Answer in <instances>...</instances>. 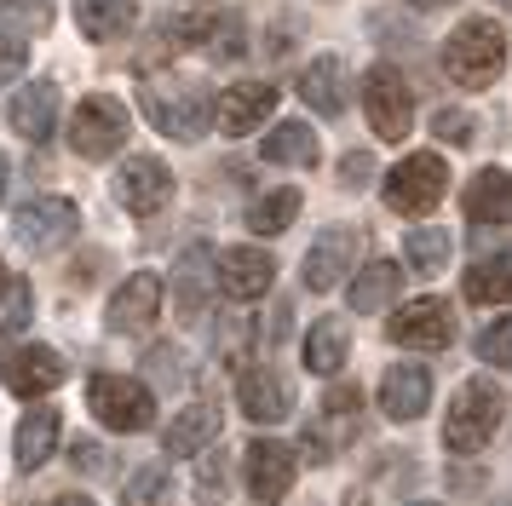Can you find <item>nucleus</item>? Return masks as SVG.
Masks as SVG:
<instances>
[{"label": "nucleus", "instance_id": "3c124183", "mask_svg": "<svg viewBox=\"0 0 512 506\" xmlns=\"http://www.w3.org/2000/svg\"><path fill=\"white\" fill-rule=\"evenodd\" d=\"M0 288H6V271H0Z\"/></svg>", "mask_w": 512, "mask_h": 506}, {"label": "nucleus", "instance_id": "0eeeda50", "mask_svg": "<svg viewBox=\"0 0 512 506\" xmlns=\"http://www.w3.org/2000/svg\"><path fill=\"white\" fill-rule=\"evenodd\" d=\"M12 230H18V248L58 253V248H70L75 236H81V207H75L70 196H41V202L18 207Z\"/></svg>", "mask_w": 512, "mask_h": 506}, {"label": "nucleus", "instance_id": "423d86ee", "mask_svg": "<svg viewBox=\"0 0 512 506\" xmlns=\"http://www.w3.org/2000/svg\"><path fill=\"white\" fill-rule=\"evenodd\" d=\"M144 110H150V121H156L162 133L185 138V144H196L208 127H219V98H213L208 87H185V92L167 98L162 81H144Z\"/></svg>", "mask_w": 512, "mask_h": 506}, {"label": "nucleus", "instance_id": "5701e85b", "mask_svg": "<svg viewBox=\"0 0 512 506\" xmlns=\"http://www.w3.org/2000/svg\"><path fill=\"white\" fill-rule=\"evenodd\" d=\"M219 426H225L219 403H190V409H179V420L167 426V455H202V449H213Z\"/></svg>", "mask_w": 512, "mask_h": 506}, {"label": "nucleus", "instance_id": "4c0bfd02", "mask_svg": "<svg viewBox=\"0 0 512 506\" xmlns=\"http://www.w3.org/2000/svg\"><path fill=\"white\" fill-rule=\"evenodd\" d=\"M369 179H374V161L363 156V150H351V156L340 161V184H346V190H363Z\"/></svg>", "mask_w": 512, "mask_h": 506}, {"label": "nucleus", "instance_id": "9d476101", "mask_svg": "<svg viewBox=\"0 0 512 506\" xmlns=\"http://www.w3.org/2000/svg\"><path fill=\"white\" fill-rule=\"evenodd\" d=\"M386 334H392V345H409V351H443L455 340V317L443 299H409L403 311H392Z\"/></svg>", "mask_w": 512, "mask_h": 506}, {"label": "nucleus", "instance_id": "f8f14e48", "mask_svg": "<svg viewBox=\"0 0 512 506\" xmlns=\"http://www.w3.org/2000/svg\"><path fill=\"white\" fill-rule=\"evenodd\" d=\"M156 311H162V276L133 271L116 294H110L104 322H110V334H144V328L156 322Z\"/></svg>", "mask_w": 512, "mask_h": 506}, {"label": "nucleus", "instance_id": "ea45409f", "mask_svg": "<svg viewBox=\"0 0 512 506\" xmlns=\"http://www.w3.org/2000/svg\"><path fill=\"white\" fill-rule=\"evenodd\" d=\"M357 403H363V391H357V386H334V391H328V414H340V420L357 414Z\"/></svg>", "mask_w": 512, "mask_h": 506}, {"label": "nucleus", "instance_id": "de8ad7c7", "mask_svg": "<svg viewBox=\"0 0 512 506\" xmlns=\"http://www.w3.org/2000/svg\"><path fill=\"white\" fill-rule=\"evenodd\" d=\"M0 196H6V156H0Z\"/></svg>", "mask_w": 512, "mask_h": 506}, {"label": "nucleus", "instance_id": "7ed1b4c3", "mask_svg": "<svg viewBox=\"0 0 512 506\" xmlns=\"http://www.w3.org/2000/svg\"><path fill=\"white\" fill-rule=\"evenodd\" d=\"M127 133H133V115H127V104L110 98V92H87L70 115V150L87 156V161L116 156L121 144H127Z\"/></svg>", "mask_w": 512, "mask_h": 506}, {"label": "nucleus", "instance_id": "49530a36", "mask_svg": "<svg viewBox=\"0 0 512 506\" xmlns=\"http://www.w3.org/2000/svg\"><path fill=\"white\" fill-rule=\"evenodd\" d=\"M346 506H369V501H363V489H357V495H346Z\"/></svg>", "mask_w": 512, "mask_h": 506}, {"label": "nucleus", "instance_id": "4468645a", "mask_svg": "<svg viewBox=\"0 0 512 506\" xmlns=\"http://www.w3.org/2000/svg\"><path fill=\"white\" fill-rule=\"evenodd\" d=\"M167 196H173V173H167L162 156H133L116 173V202L133 207V213H162Z\"/></svg>", "mask_w": 512, "mask_h": 506}, {"label": "nucleus", "instance_id": "aec40b11", "mask_svg": "<svg viewBox=\"0 0 512 506\" xmlns=\"http://www.w3.org/2000/svg\"><path fill=\"white\" fill-rule=\"evenodd\" d=\"M461 207L472 225H512V173L489 167L461 190Z\"/></svg>", "mask_w": 512, "mask_h": 506}, {"label": "nucleus", "instance_id": "c85d7f7f", "mask_svg": "<svg viewBox=\"0 0 512 506\" xmlns=\"http://www.w3.org/2000/svg\"><path fill=\"white\" fill-rule=\"evenodd\" d=\"M403 259H409V271H420V276L443 271V265H449V230H438V225L409 230V236H403Z\"/></svg>", "mask_w": 512, "mask_h": 506}, {"label": "nucleus", "instance_id": "412c9836", "mask_svg": "<svg viewBox=\"0 0 512 506\" xmlns=\"http://www.w3.org/2000/svg\"><path fill=\"white\" fill-rule=\"evenodd\" d=\"M351 357V322L346 317H317L311 322V334H305V368L311 374H323L334 380Z\"/></svg>", "mask_w": 512, "mask_h": 506}, {"label": "nucleus", "instance_id": "c756f323", "mask_svg": "<svg viewBox=\"0 0 512 506\" xmlns=\"http://www.w3.org/2000/svg\"><path fill=\"white\" fill-rule=\"evenodd\" d=\"M294 213H300V190H271V196H259L254 207H248V230H259V236H277V230L294 225Z\"/></svg>", "mask_w": 512, "mask_h": 506}, {"label": "nucleus", "instance_id": "bb28decb", "mask_svg": "<svg viewBox=\"0 0 512 506\" xmlns=\"http://www.w3.org/2000/svg\"><path fill=\"white\" fill-rule=\"evenodd\" d=\"M300 98L317 115H340L346 110V64H340V58H317V64L305 69Z\"/></svg>", "mask_w": 512, "mask_h": 506}, {"label": "nucleus", "instance_id": "cd10ccee", "mask_svg": "<svg viewBox=\"0 0 512 506\" xmlns=\"http://www.w3.org/2000/svg\"><path fill=\"white\" fill-rule=\"evenodd\" d=\"M466 299L472 305H507L512 299V253H489L466 271Z\"/></svg>", "mask_w": 512, "mask_h": 506}, {"label": "nucleus", "instance_id": "ddd939ff", "mask_svg": "<svg viewBox=\"0 0 512 506\" xmlns=\"http://www.w3.org/2000/svg\"><path fill=\"white\" fill-rule=\"evenodd\" d=\"M0 380L18 397H41V391L64 386V357L52 345H18V351L0 357Z\"/></svg>", "mask_w": 512, "mask_h": 506}, {"label": "nucleus", "instance_id": "6ab92c4d", "mask_svg": "<svg viewBox=\"0 0 512 506\" xmlns=\"http://www.w3.org/2000/svg\"><path fill=\"white\" fill-rule=\"evenodd\" d=\"M12 127L29 144H47L58 133V81H29L18 98H12Z\"/></svg>", "mask_w": 512, "mask_h": 506}, {"label": "nucleus", "instance_id": "6e6552de", "mask_svg": "<svg viewBox=\"0 0 512 506\" xmlns=\"http://www.w3.org/2000/svg\"><path fill=\"white\" fill-rule=\"evenodd\" d=\"M363 110H369V127L386 144L409 138V121H415V98H409V81L397 75L392 64H374L363 75Z\"/></svg>", "mask_w": 512, "mask_h": 506}, {"label": "nucleus", "instance_id": "c9c22d12", "mask_svg": "<svg viewBox=\"0 0 512 506\" xmlns=\"http://www.w3.org/2000/svg\"><path fill=\"white\" fill-rule=\"evenodd\" d=\"M29 322V282H6V305H0V334H18Z\"/></svg>", "mask_w": 512, "mask_h": 506}, {"label": "nucleus", "instance_id": "09e8293b", "mask_svg": "<svg viewBox=\"0 0 512 506\" xmlns=\"http://www.w3.org/2000/svg\"><path fill=\"white\" fill-rule=\"evenodd\" d=\"M495 6H507V12H512V0H495Z\"/></svg>", "mask_w": 512, "mask_h": 506}, {"label": "nucleus", "instance_id": "7c9ffc66", "mask_svg": "<svg viewBox=\"0 0 512 506\" xmlns=\"http://www.w3.org/2000/svg\"><path fill=\"white\" fill-rule=\"evenodd\" d=\"M225 483H231V460H225V449H202V455H196V501L219 506L225 501Z\"/></svg>", "mask_w": 512, "mask_h": 506}, {"label": "nucleus", "instance_id": "2f4dec72", "mask_svg": "<svg viewBox=\"0 0 512 506\" xmlns=\"http://www.w3.org/2000/svg\"><path fill=\"white\" fill-rule=\"evenodd\" d=\"M0 18L12 23V35H47L52 0H0Z\"/></svg>", "mask_w": 512, "mask_h": 506}, {"label": "nucleus", "instance_id": "8fccbe9b", "mask_svg": "<svg viewBox=\"0 0 512 506\" xmlns=\"http://www.w3.org/2000/svg\"><path fill=\"white\" fill-rule=\"evenodd\" d=\"M415 506H438V501H415Z\"/></svg>", "mask_w": 512, "mask_h": 506}, {"label": "nucleus", "instance_id": "39448f33", "mask_svg": "<svg viewBox=\"0 0 512 506\" xmlns=\"http://www.w3.org/2000/svg\"><path fill=\"white\" fill-rule=\"evenodd\" d=\"M443 190H449V167H443V156H432V150H415V156H403L392 173H386V207H392V213H409V219L432 213V207L443 202Z\"/></svg>", "mask_w": 512, "mask_h": 506}, {"label": "nucleus", "instance_id": "4be33fe9", "mask_svg": "<svg viewBox=\"0 0 512 506\" xmlns=\"http://www.w3.org/2000/svg\"><path fill=\"white\" fill-rule=\"evenodd\" d=\"M52 449H58V409H29L24 420H18V437H12V460H18V472L47 466Z\"/></svg>", "mask_w": 512, "mask_h": 506}, {"label": "nucleus", "instance_id": "2eb2a0df", "mask_svg": "<svg viewBox=\"0 0 512 506\" xmlns=\"http://www.w3.org/2000/svg\"><path fill=\"white\" fill-rule=\"evenodd\" d=\"M294 449L277 443V437H259L248 443V489H254V501H282L288 489H294Z\"/></svg>", "mask_w": 512, "mask_h": 506}, {"label": "nucleus", "instance_id": "79ce46f5", "mask_svg": "<svg viewBox=\"0 0 512 506\" xmlns=\"http://www.w3.org/2000/svg\"><path fill=\"white\" fill-rule=\"evenodd\" d=\"M173 357H179L173 345H156V351H150V368H156L162 380H179V363H173Z\"/></svg>", "mask_w": 512, "mask_h": 506}, {"label": "nucleus", "instance_id": "f03ea898", "mask_svg": "<svg viewBox=\"0 0 512 506\" xmlns=\"http://www.w3.org/2000/svg\"><path fill=\"white\" fill-rule=\"evenodd\" d=\"M507 64V35H501V23L489 18H466L449 46H443V69L461 81V87H489L495 75Z\"/></svg>", "mask_w": 512, "mask_h": 506}, {"label": "nucleus", "instance_id": "f257e3e1", "mask_svg": "<svg viewBox=\"0 0 512 506\" xmlns=\"http://www.w3.org/2000/svg\"><path fill=\"white\" fill-rule=\"evenodd\" d=\"M501 386L495 380H484V374H472V380H461L455 386V403H449V420H443V443L455 449V455H478L489 437H495V426H501Z\"/></svg>", "mask_w": 512, "mask_h": 506}, {"label": "nucleus", "instance_id": "a18cd8bd", "mask_svg": "<svg viewBox=\"0 0 512 506\" xmlns=\"http://www.w3.org/2000/svg\"><path fill=\"white\" fill-rule=\"evenodd\" d=\"M409 6H420V12H438V6H449V0H409Z\"/></svg>", "mask_w": 512, "mask_h": 506}, {"label": "nucleus", "instance_id": "f704fd0d", "mask_svg": "<svg viewBox=\"0 0 512 506\" xmlns=\"http://www.w3.org/2000/svg\"><path fill=\"white\" fill-rule=\"evenodd\" d=\"M24 69H29V41L12 35V29H0V87L24 81Z\"/></svg>", "mask_w": 512, "mask_h": 506}, {"label": "nucleus", "instance_id": "1a4fd4ad", "mask_svg": "<svg viewBox=\"0 0 512 506\" xmlns=\"http://www.w3.org/2000/svg\"><path fill=\"white\" fill-rule=\"evenodd\" d=\"M351 265H363V230L357 225L317 230V242H311V253H305V288H311V294H328V288L346 282Z\"/></svg>", "mask_w": 512, "mask_h": 506}, {"label": "nucleus", "instance_id": "c03bdc74", "mask_svg": "<svg viewBox=\"0 0 512 506\" xmlns=\"http://www.w3.org/2000/svg\"><path fill=\"white\" fill-rule=\"evenodd\" d=\"M52 506H98V501H93V495H58Z\"/></svg>", "mask_w": 512, "mask_h": 506}, {"label": "nucleus", "instance_id": "f3484780", "mask_svg": "<svg viewBox=\"0 0 512 506\" xmlns=\"http://www.w3.org/2000/svg\"><path fill=\"white\" fill-rule=\"evenodd\" d=\"M271 110H277V81H236L219 98V127L231 138H242V133H254Z\"/></svg>", "mask_w": 512, "mask_h": 506}, {"label": "nucleus", "instance_id": "a19ab883", "mask_svg": "<svg viewBox=\"0 0 512 506\" xmlns=\"http://www.w3.org/2000/svg\"><path fill=\"white\" fill-rule=\"evenodd\" d=\"M242 334H248V322H242V317L219 322V351H225V357H236V351H242Z\"/></svg>", "mask_w": 512, "mask_h": 506}, {"label": "nucleus", "instance_id": "473e14b6", "mask_svg": "<svg viewBox=\"0 0 512 506\" xmlns=\"http://www.w3.org/2000/svg\"><path fill=\"white\" fill-rule=\"evenodd\" d=\"M162 495H167V472L162 466H139L133 483H127V495H121V506H162Z\"/></svg>", "mask_w": 512, "mask_h": 506}, {"label": "nucleus", "instance_id": "37998d69", "mask_svg": "<svg viewBox=\"0 0 512 506\" xmlns=\"http://www.w3.org/2000/svg\"><path fill=\"white\" fill-rule=\"evenodd\" d=\"M265 334H271V340H282V334H288V305H271V322H265Z\"/></svg>", "mask_w": 512, "mask_h": 506}, {"label": "nucleus", "instance_id": "72a5a7b5", "mask_svg": "<svg viewBox=\"0 0 512 506\" xmlns=\"http://www.w3.org/2000/svg\"><path fill=\"white\" fill-rule=\"evenodd\" d=\"M478 357H484L489 368H512V317L489 322L484 334H478Z\"/></svg>", "mask_w": 512, "mask_h": 506}, {"label": "nucleus", "instance_id": "393cba45", "mask_svg": "<svg viewBox=\"0 0 512 506\" xmlns=\"http://www.w3.org/2000/svg\"><path fill=\"white\" fill-rule=\"evenodd\" d=\"M259 156L282 161V167H311V161L323 156V144H317V127H305V121H282V127L265 133Z\"/></svg>", "mask_w": 512, "mask_h": 506}, {"label": "nucleus", "instance_id": "a878e982", "mask_svg": "<svg viewBox=\"0 0 512 506\" xmlns=\"http://www.w3.org/2000/svg\"><path fill=\"white\" fill-rule=\"evenodd\" d=\"M403 288V265L397 259H369L357 282H351V311H386Z\"/></svg>", "mask_w": 512, "mask_h": 506}, {"label": "nucleus", "instance_id": "58836bf2", "mask_svg": "<svg viewBox=\"0 0 512 506\" xmlns=\"http://www.w3.org/2000/svg\"><path fill=\"white\" fill-rule=\"evenodd\" d=\"M75 466H81V472H104V466H110V460H104V443L81 437V443H75Z\"/></svg>", "mask_w": 512, "mask_h": 506}, {"label": "nucleus", "instance_id": "b1692460", "mask_svg": "<svg viewBox=\"0 0 512 506\" xmlns=\"http://www.w3.org/2000/svg\"><path fill=\"white\" fill-rule=\"evenodd\" d=\"M139 18V0H75V23L87 41H116Z\"/></svg>", "mask_w": 512, "mask_h": 506}, {"label": "nucleus", "instance_id": "9b49d317", "mask_svg": "<svg viewBox=\"0 0 512 506\" xmlns=\"http://www.w3.org/2000/svg\"><path fill=\"white\" fill-rule=\"evenodd\" d=\"M236 403H242V414H248L254 426H277V420H288V414H294V380H288L277 363H259V368H248V374H242Z\"/></svg>", "mask_w": 512, "mask_h": 506}, {"label": "nucleus", "instance_id": "20e7f679", "mask_svg": "<svg viewBox=\"0 0 512 506\" xmlns=\"http://www.w3.org/2000/svg\"><path fill=\"white\" fill-rule=\"evenodd\" d=\"M87 403L110 432H150L156 426V391L133 380V374H93L87 380Z\"/></svg>", "mask_w": 512, "mask_h": 506}, {"label": "nucleus", "instance_id": "e433bc0d", "mask_svg": "<svg viewBox=\"0 0 512 506\" xmlns=\"http://www.w3.org/2000/svg\"><path fill=\"white\" fill-rule=\"evenodd\" d=\"M432 133H438L443 144H472V115H466V110H438Z\"/></svg>", "mask_w": 512, "mask_h": 506}, {"label": "nucleus", "instance_id": "dca6fc26", "mask_svg": "<svg viewBox=\"0 0 512 506\" xmlns=\"http://www.w3.org/2000/svg\"><path fill=\"white\" fill-rule=\"evenodd\" d=\"M213 276H219V288H225L231 299H259L271 282H277V265H271L265 248H225L219 265H213Z\"/></svg>", "mask_w": 512, "mask_h": 506}, {"label": "nucleus", "instance_id": "a211bd4d", "mask_svg": "<svg viewBox=\"0 0 512 506\" xmlns=\"http://www.w3.org/2000/svg\"><path fill=\"white\" fill-rule=\"evenodd\" d=\"M432 403V374L420 363H397L386 368V380H380V409L386 420H420Z\"/></svg>", "mask_w": 512, "mask_h": 506}]
</instances>
